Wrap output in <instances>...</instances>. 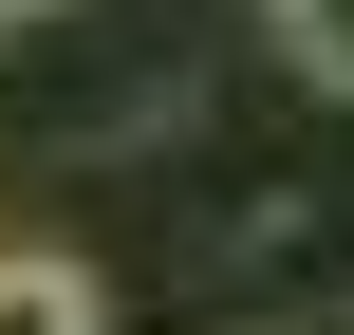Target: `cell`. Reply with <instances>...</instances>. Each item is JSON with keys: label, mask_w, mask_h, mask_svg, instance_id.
<instances>
[{"label": "cell", "mask_w": 354, "mask_h": 335, "mask_svg": "<svg viewBox=\"0 0 354 335\" xmlns=\"http://www.w3.org/2000/svg\"><path fill=\"white\" fill-rule=\"evenodd\" d=\"M0 335H93V261H56V242H0Z\"/></svg>", "instance_id": "obj_1"}, {"label": "cell", "mask_w": 354, "mask_h": 335, "mask_svg": "<svg viewBox=\"0 0 354 335\" xmlns=\"http://www.w3.org/2000/svg\"><path fill=\"white\" fill-rule=\"evenodd\" d=\"M19 19H75V0H0V37H19Z\"/></svg>", "instance_id": "obj_3"}, {"label": "cell", "mask_w": 354, "mask_h": 335, "mask_svg": "<svg viewBox=\"0 0 354 335\" xmlns=\"http://www.w3.org/2000/svg\"><path fill=\"white\" fill-rule=\"evenodd\" d=\"M280 56H299L317 93H354V0H280Z\"/></svg>", "instance_id": "obj_2"}]
</instances>
